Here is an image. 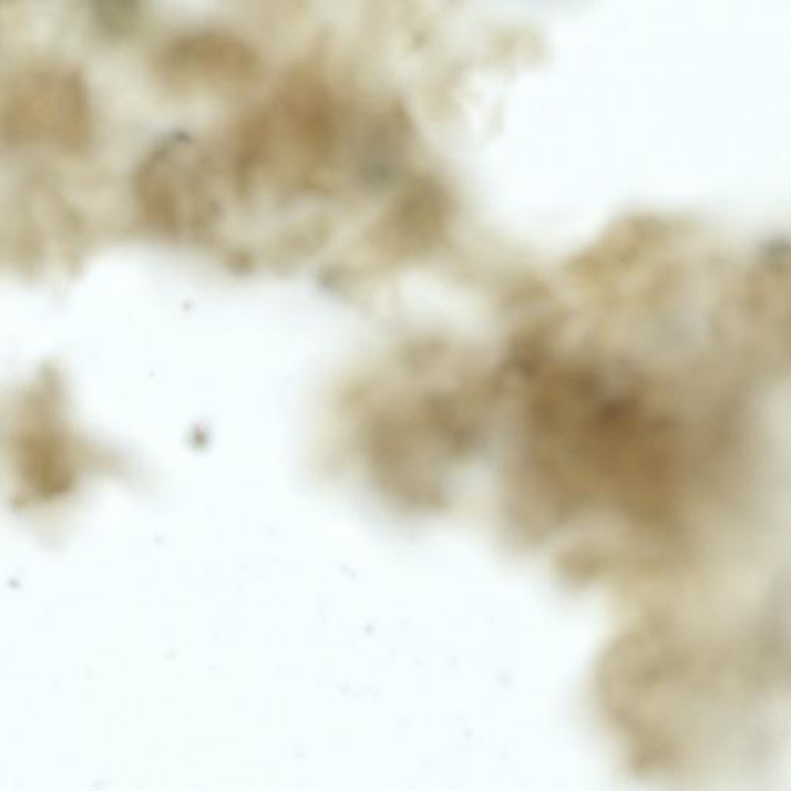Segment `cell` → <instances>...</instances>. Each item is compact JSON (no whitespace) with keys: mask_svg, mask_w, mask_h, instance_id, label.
<instances>
[{"mask_svg":"<svg viewBox=\"0 0 791 791\" xmlns=\"http://www.w3.org/2000/svg\"><path fill=\"white\" fill-rule=\"evenodd\" d=\"M2 135L13 146L84 151L92 136V111L81 74L65 66L21 74L6 95Z\"/></svg>","mask_w":791,"mask_h":791,"instance_id":"3957f363","label":"cell"},{"mask_svg":"<svg viewBox=\"0 0 791 791\" xmlns=\"http://www.w3.org/2000/svg\"><path fill=\"white\" fill-rule=\"evenodd\" d=\"M335 120L319 82L294 74L243 125L234 178L242 195L258 191L291 198L307 189L330 160Z\"/></svg>","mask_w":791,"mask_h":791,"instance_id":"6da1fadb","label":"cell"},{"mask_svg":"<svg viewBox=\"0 0 791 791\" xmlns=\"http://www.w3.org/2000/svg\"><path fill=\"white\" fill-rule=\"evenodd\" d=\"M93 22L107 37H121L138 22V3L96 2L92 6Z\"/></svg>","mask_w":791,"mask_h":791,"instance_id":"5b68a950","label":"cell"},{"mask_svg":"<svg viewBox=\"0 0 791 791\" xmlns=\"http://www.w3.org/2000/svg\"><path fill=\"white\" fill-rule=\"evenodd\" d=\"M156 74L164 88L182 95H233L256 82L258 56L233 34L192 31L164 47Z\"/></svg>","mask_w":791,"mask_h":791,"instance_id":"277c9868","label":"cell"},{"mask_svg":"<svg viewBox=\"0 0 791 791\" xmlns=\"http://www.w3.org/2000/svg\"><path fill=\"white\" fill-rule=\"evenodd\" d=\"M133 192L144 220L164 237L199 242L217 225L209 158L189 133L156 141L138 164Z\"/></svg>","mask_w":791,"mask_h":791,"instance_id":"7a4b0ae2","label":"cell"}]
</instances>
